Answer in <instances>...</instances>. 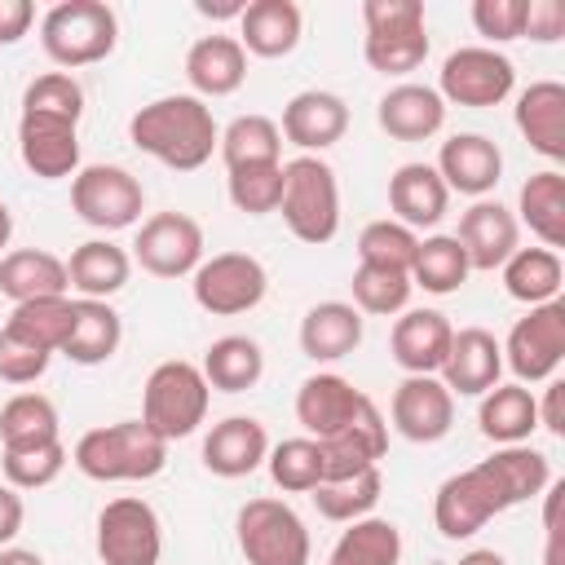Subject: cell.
Returning a JSON list of instances; mask_svg holds the SVG:
<instances>
[{
    "label": "cell",
    "instance_id": "1",
    "mask_svg": "<svg viewBox=\"0 0 565 565\" xmlns=\"http://www.w3.org/2000/svg\"><path fill=\"white\" fill-rule=\"evenodd\" d=\"M552 481V463L543 450H534L530 441L521 446H499L490 459L446 477L433 494V525L446 539H472L490 516L530 503L547 490Z\"/></svg>",
    "mask_w": 565,
    "mask_h": 565
},
{
    "label": "cell",
    "instance_id": "2",
    "mask_svg": "<svg viewBox=\"0 0 565 565\" xmlns=\"http://www.w3.org/2000/svg\"><path fill=\"white\" fill-rule=\"evenodd\" d=\"M128 141L159 159L163 168L172 172H199L216 141H221V128L212 119V106L194 93H172V97H154L146 102L132 119H128Z\"/></svg>",
    "mask_w": 565,
    "mask_h": 565
},
{
    "label": "cell",
    "instance_id": "3",
    "mask_svg": "<svg viewBox=\"0 0 565 565\" xmlns=\"http://www.w3.org/2000/svg\"><path fill=\"white\" fill-rule=\"evenodd\" d=\"M71 463L88 481H150L168 463V441L154 437L141 419H119L106 428H88L75 441Z\"/></svg>",
    "mask_w": 565,
    "mask_h": 565
},
{
    "label": "cell",
    "instance_id": "4",
    "mask_svg": "<svg viewBox=\"0 0 565 565\" xmlns=\"http://www.w3.org/2000/svg\"><path fill=\"white\" fill-rule=\"evenodd\" d=\"M115 44H119V18L102 0H62L40 18V49L62 71L106 62Z\"/></svg>",
    "mask_w": 565,
    "mask_h": 565
},
{
    "label": "cell",
    "instance_id": "5",
    "mask_svg": "<svg viewBox=\"0 0 565 565\" xmlns=\"http://www.w3.org/2000/svg\"><path fill=\"white\" fill-rule=\"evenodd\" d=\"M287 230L309 243L322 247L335 238L340 230V181L335 168L322 154H296L282 163V203H278Z\"/></svg>",
    "mask_w": 565,
    "mask_h": 565
},
{
    "label": "cell",
    "instance_id": "6",
    "mask_svg": "<svg viewBox=\"0 0 565 565\" xmlns=\"http://www.w3.org/2000/svg\"><path fill=\"white\" fill-rule=\"evenodd\" d=\"M207 402H212V388L203 371L185 358H168L146 375L141 424L163 441H181L207 419Z\"/></svg>",
    "mask_w": 565,
    "mask_h": 565
},
{
    "label": "cell",
    "instance_id": "7",
    "mask_svg": "<svg viewBox=\"0 0 565 565\" xmlns=\"http://www.w3.org/2000/svg\"><path fill=\"white\" fill-rule=\"evenodd\" d=\"M362 57L380 75H411L428 57V26L419 0H362Z\"/></svg>",
    "mask_w": 565,
    "mask_h": 565
},
{
    "label": "cell",
    "instance_id": "8",
    "mask_svg": "<svg viewBox=\"0 0 565 565\" xmlns=\"http://www.w3.org/2000/svg\"><path fill=\"white\" fill-rule=\"evenodd\" d=\"M238 552L247 565H309V530L300 512L282 499H247L234 516Z\"/></svg>",
    "mask_w": 565,
    "mask_h": 565
},
{
    "label": "cell",
    "instance_id": "9",
    "mask_svg": "<svg viewBox=\"0 0 565 565\" xmlns=\"http://www.w3.org/2000/svg\"><path fill=\"white\" fill-rule=\"evenodd\" d=\"M71 207L84 225H93L102 234H115V230H132L141 221L146 190L119 163H88L71 177Z\"/></svg>",
    "mask_w": 565,
    "mask_h": 565
},
{
    "label": "cell",
    "instance_id": "10",
    "mask_svg": "<svg viewBox=\"0 0 565 565\" xmlns=\"http://www.w3.org/2000/svg\"><path fill=\"white\" fill-rule=\"evenodd\" d=\"M516 88V66L508 53L490 49V44H468V49H455L446 62H441V75H437V93L446 106H472V110H486V106H499L508 102Z\"/></svg>",
    "mask_w": 565,
    "mask_h": 565
},
{
    "label": "cell",
    "instance_id": "11",
    "mask_svg": "<svg viewBox=\"0 0 565 565\" xmlns=\"http://www.w3.org/2000/svg\"><path fill=\"white\" fill-rule=\"evenodd\" d=\"M190 291H194V305L203 313L234 318V313H247L265 300L269 274L252 252H216L190 274Z\"/></svg>",
    "mask_w": 565,
    "mask_h": 565
},
{
    "label": "cell",
    "instance_id": "12",
    "mask_svg": "<svg viewBox=\"0 0 565 565\" xmlns=\"http://www.w3.org/2000/svg\"><path fill=\"white\" fill-rule=\"evenodd\" d=\"M503 349V366H512L516 384H547L565 362V300L534 305L512 322Z\"/></svg>",
    "mask_w": 565,
    "mask_h": 565
},
{
    "label": "cell",
    "instance_id": "13",
    "mask_svg": "<svg viewBox=\"0 0 565 565\" xmlns=\"http://www.w3.org/2000/svg\"><path fill=\"white\" fill-rule=\"evenodd\" d=\"M97 556L102 565H159L163 556L159 512L137 494L110 499L97 512Z\"/></svg>",
    "mask_w": 565,
    "mask_h": 565
},
{
    "label": "cell",
    "instance_id": "14",
    "mask_svg": "<svg viewBox=\"0 0 565 565\" xmlns=\"http://www.w3.org/2000/svg\"><path fill=\"white\" fill-rule=\"evenodd\" d=\"M132 260L154 278H185L203 265V225L185 212H154L132 238Z\"/></svg>",
    "mask_w": 565,
    "mask_h": 565
},
{
    "label": "cell",
    "instance_id": "15",
    "mask_svg": "<svg viewBox=\"0 0 565 565\" xmlns=\"http://www.w3.org/2000/svg\"><path fill=\"white\" fill-rule=\"evenodd\" d=\"M388 419L406 441L433 446L455 428V397L437 375H406L393 388Z\"/></svg>",
    "mask_w": 565,
    "mask_h": 565
},
{
    "label": "cell",
    "instance_id": "16",
    "mask_svg": "<svg viewBox=\"0 0 565 565\" xmlns=\"http://www.w3.org/2000/svg\"><path fill=\"white\" fill-rule=\"evenodd\" d=\"M388 450V424L380 415V406L366 397V406L353 415V424H344L331 437H318V455H322V481L335 477H353L366 468H380Z\"/></svg>",
    "mask_w": 565,
    "mask_h": 565
},
{
    "label": "cell",
    "instance_id": "17",
    "mask_svg": "<svg viewBox=\"0 0 565 565\" xmlns=\"http://www.w3.org/2000/svg\"><path fill=\"white\" fill-rule=\"evenodd\" d=\"M18 154L22 168L40 181H62L79 172V124L53 115H22L18 119Z\"/></svg>",
    "mask_w": 565,
    "mask_h": 565
},
{
    "label": "cell",
    "instance_id": "18",
    "mask_svg": "<svg viewBox=\"0 0 565 565\" xmlns=\"http://www.w3.org/2000/svg\"><path fill=\"white\" fill-rule=\"evenodd\" d=\"M503 375V349L486 327H459L450 335V353L437 371V380L450 388V397H481Z\"/></svg>",
    "mask_w": 565,
    "mask_h": 565
},
{
    "label": "cell",
    "instance_id": "19",
    "mask_svg": "<svg viewBox=\"0 0 565 565\" xmlns=\"http://www.w3.org/2000/svg\"><path fill=\"white\" fill-rule=\"evenodd\" d=\"M437 177L446 190H459L468 199H486L503 177V150L481 132H455L437 150Z\"/></svg>",
    "mask_w": 565,
    "mask_h": 565
},
{
    "label": "cell",
    "instance_id": "20",
    "mask_svg": "<svg viewBox=\"0 0 565 565\" xmlns=\"http://www.w3.org/2000/svg\"><path fill=\"white\" fill-rule=\"evenodd\" d=\"M450 318L441 309H402L388 331V353L406 375H437L450 353Z\"/></svg>",
    "mask_w": 565,
    "mask_h": 565
},
{
    "label": "cell",
    "instance_id": "21",
    "mask_svg": "<svg viewBox=\"0 0 565 565\" xmlns=\"http://www.w3.org/2000/svg\"><path fill=\"white\" fill-rule=\"evenodd\" d=\"M265 455H269V433L252 415H225L203 437V468L225 481L252 477L265 463Z\"/></svg>",
    "mask_w": 565,
    "mask_h": 565
},
{
    "label": "cell",
    "instance_id": "22",
    "mask_svg": "<svg viewBox=\"0 0 565 565\" xmlns=\"http://www.w3.org/2000/svg\"><path fill=\"white\" fill-rule=\"evenodd\" d=\"M349 128V106L340 93H327V88H305L296 93L287 106H282V124L278 132L300 146L305 154H322L327 146H335Z\"/></svg>",
    "mask_w": 565,
    "mask_h": 565
},
{
    "label": "cell",
    "instance_id": "23",
    "mask_svg": "<svg viewBox=\"0 0 565 565\" xmlns=\"http://www.w3.org/2000/svg\"><path fill=\"white\" fill-rule=\"evenodd\" d=\"M455 238H459L468 265L481 269V274H490V269H499L516 252L521 225H516V216L499 199H472V207L459 216Z\"/></svg>",
    "mask_w": 565,
    "mask_h": 565
},
{
    "label": "cell",
    "instance_id": "24",
    "mask_svg": "<svg viewBox=\"0 0 565 565\" xmlns=\"http://www.w3.org/2000/svg\"><path fill=\"white\" fill-rule=\"evenodd\" d=\"M366 406V393L362 388H353L344 375H335V371H318V375H309V380H300V388H296V419H300V428L318 441V437H331V433H340L344 424H353V415Z\"/></svg>",
    "mask_w": 565,
    "mask_h": 565
},
{
    "label": "cell",
    "instance_id": "25",
    "mask_svg": "<svg viewBox=\"0 0 565 565\" xmlns=\"http://www.w3.org/2000/svg\"><path fill=\"white\" fill-rule=\"evenodd\" d=\"M375 124L393 141H428L446 124V102L433 84H393L375 106Z\"/></svg>",
    "mask_w": 565,
    "mask_h": 565
},
{
    "label": "cell",
    "instance_id": "26",
    "mask_svg": "<svg viewBox=\"0 0 565 565\" xmlns=\"http://www.w3.org/2000/svg\"><path fill=\"white\" fill-rule=\"evenodd\" d=\"M516 132L539 150L543 159L561 163L565 159V84L556 79H534L530 88L516 93Z\"/></svg>",
    "mask_w": 565,
    "mask_h": 565
},
{
    "label": "cell",
    "instance_id": "27",
    "mask_svg": "<svg viewBox=\"0 0 565 565\" xmlns=\"http://www.w3.org/2000/svg\"><path fill=\"white\" fill-rule=\"evenodd\" d=\"M388 207H393V221H402L406 230H433L446 207H450V190L446 181L437 177L433 163H402L393 177H388Z\"/></svg>",
    "mask_w": 565,
    "mask_h": 565
},
{
    "label": "cell",
    "instance_id": "28",
    "mask_svg": "<svg viewBox=\"0 0 565 565\" xmlns=\"http://www.w3.org/2000/svg\"><path fill=\"white\" fill-rule=\"evenodd\" d=\"M185 79L194 97H230L247 79V53L234 35H199L185 49Z\"/></svg>",
    "mask_w": 565,
    "mask_h": 565
},
{
    "label": "cell",
    "instance_id": "29",
    "mask_svg": "<svg viewBox=\"0 0 565 565\" xmlns=\"http://www.w3.org/2000/svg\"><path fill=\"white\" fill-rule=\"evenodd\" d=\"M305 18L296 0H252L238 18V44L252 57H287L300 44Z\"/></svg>",
    "mask_w": 565,
    "mask_h": 565
},
{
    "label": "cell",
    "instance_id": "30",
    "mask_svg": "<svg viewBox=\"0 0 565 565\" xmlns=\"http://www.w3.org/2000/svg\"><path fill=\"white\" fill-rule=\"evenodd\" d=\"M362 344V313L344 300H322L300 318V353L313 362H340Z\"/></svg>",
    "mask_w": 565,
    "mask_h": 565
},
{
    "label": "cell",
    "instance_id": "31",
    "mask_svg": "<svg viewBox=\"0 0 565 565\" xmlns=\"http://www.w3.org/2000/svg\"><path fill=\"white\" fill-rule=\"evenodd\" d=\"M128 274H132V256L110 238H88L66 260V278L84 300H110L115 291L128 287Z\"/></svg>",
    "mask_w": 565,
    "mask_h": 565
},
{
    "label": "cell",
    "instance_id": "32",
    "mask_svg": "<svg viewBox=\"0 0 565 565\" xmlns=\"http://www.w3.org/2000/svg\"><path fill=\"white\" fill-rule=\"evenodd\" d=\"M124 340V322L115 313L110 300H75V318H71V335L62 344V358H71L75 366H102L119 353Z\"/></svg>",
    "mask_w": 565,
    "mask_h": 565
},
{
    "label": "cell",
    "instance_id": "33",
    "mask_svg": "<svg viewBox=\"0 0 565 565\" xmlns=\"http://www.w3.org/2000/svg\"><path fill=\"white\" fill-rule=\"evenodd\" d=\"M539 397L525 384H494L490 393H481L477 406V428L486 441L494 446H521L530 441V433L539 428Z\"/></svg>",
    "mask_w": 565,
    "mask_h": 565
},
{
    "label": "cell",
    "instance_id": "34",
    "mask_svg": "<svg viewBox=\"0 0 565 565\" xmlns=\"http://www.w3.org/2000/svg\"><path fill=\"white\" fill-rule=\"evenodd\" d=\"M66 291H71L66 260H57L53 252L18 247V252L0 256V296H9L13 305L44 300V296H66Z\"/></svg>",
    "mask_w": 565,
    "mask_h": 565
},
{
    "label": "cell",
    "instance_id": "35",
    "mask_svg": "<svg viewBox=\"0 0 565 565\" xmlns=\"http://www.w3.org/2000/svg\"><path fill=\"white\" fill-rule=\"evenodd\" d=\"M503 291L521 305H547V300H561V287H565V265H561V252L552 247H516L503 265Z\"/></svg>",
    "mask_w": 565,
    "mask_h": 565
},
{
    "label": "cell",
    "instance_id": "36",
    "mask_svg": "<svg viewBox=\"0 0 565 565\" xmlns=\"http://www.w3.org/2000/svg\"><path fill=\"white\" fill-rule=\"evenodd\" d=\"M516 212L521 221L530 225V234L543 243V247H565V177L556 168H543L534 172L521 194H516ZM516 221V225H521Z\"/></svg>",
    "mask_w": 565,
    "mask_h": 565
},
{
    "label": "cell",
    "instance_id": "37",
    "mask_svg": "<svg viewBox=\"0 0 565 565\" xmlns=\"http://www.w3.org/2000/svg\"><path fill=\"white\" fill-rule=\"evenodd\" d=\"M203 380L207 388H221V393H247L260 384L265 375V353L252 335H221L207 344L203 353Z\"/></svg>",
    "mask_w": 565,
    "mask_h": 565
},
{
    "label": "cell",
    "instance_id": "38",
    "mask_svg": "<svg viewBox=\"0 0 565 565\" xmlns=\"http://www.w3.org/2000/svg\"><path fill=\"white\" fill-rule=\"evenodd\" d=\"M225 172L234 168H260V163H282V132L269 115H238L221 128L216 141Z\"/></svg>",
    "mask_w": 565,
    "mask_h": 565
},
{
    "label": "cell",
    "instance_id": "39",
    "mask_svg": "<svg viewBox=\"0 0 565 565\" xmlns=\"http://www.w3.org/2000/svg\"><path fill=\"white\" fill-rule=\"evenodd\" d=\"M402 561V530L388 516L349 521L327 556V565H397Z\"/></svg>",
    "mask_w": 565,
    "mask_h": 565
},
{
    "label": "cell",
    "instance_id": "40",
    "mask_svg": "<svg viewBox=\"0 0 565 565\" xmlns=\"http://www.w3.org/2000/svg\"><path fill=\"white\" fill-rule=\"evenodd\" d=\"M472 265L459 247L455 234H428L419 238L415 247V260H411V287H424L428 296H450L468 282Z\"/></svg>",
    "mask_w": 565,
    "mask_h": 565
},
{
    "label": "cell",
    "instance_id": "41",
    "mask_svg": "<svg viewBox=\"0 0 565 565\" xmlns=\"http://www.w3.org/2000/svg\"><path fill=\"white\" fill-rule=\"evenodd\" d=\"M380 494H384L380 468H366V472H353V477H335V481H318V486L309 490L313 508H318L327 521H335V525H349V521L371 516L375 503H380Z\"/></svg>",
    "mask_w": 565,
    "mask_h": 565
},
{
    "label": "cell",
    "instance_id": "42",
    "mask_svg": "<svg viewBox=\"0 0 565 565\" xmlns=\"http://www.w3.org/2000/svg\"><path fill=\"white\" fill-rule=\"evenodd\" d=\"M57 406L44 393H13L0 406V450L9 446H35V441H57Z\"/></svg>",
    "mask_w": 565,
    "mask_h": 565
},
{
    "label": "cell",
    "instance_id": "43",
    "mask_svg": "<svg viewBox=\"0 0 565 565\" xmlns=\"http://www.w3.org/2000/svg\"><path fill=\"white\" fill-rule=\"evenodd\" d=\"M71 318H75V300L71 296H44V300H26V305H13L9 313V331L49 349V353H62L66 335H71Z\"/></svg>",
    "mask_w": 565,
    "mask_h": 565
},
{
    "label": "cell",
    "instance_id": "44",
    "mask_svg": "<svg viewBox=\"0 0 565 565\" xmlns=\"http://www.w3.org/2000/svg\"><path fill=\"white\" fill-rule=\"evenodd\" d=\"M353 309L371 318H393L411 305V274L402 269H380V265H358L353 269Z\"/></svg>",
    "mask_w": 565,
    "mask_h": 565
},
{
    "label": "cell",
    "instance_id": "45",
    "mask_svg": "<svg viewBox=\"0 0 565 565\" xmlns=\"http://www.w3.org/2000/svg\"><path fill=\"white\" fill-rule=\"evenodd\" d=\"M0 468H4V481L13 490H44L62 477L66 446H62V437L57 441H35V446H9V450H0Z\"/></svg>",
    "mask_w": 565,
    "mask_h": 565
},
{
    "label": "cell",
    "instance_id": "46",
    "mask_svg": "<svg viewBox=\"0 0 565 565\" xmlns=\"http://www.w3.org/2000/svg\"><path fill=\"white\" fill-rule=\"evenodd\" d=\"M265 463H269L274 486L287 494H309L322 481V455H318L313 437H287V441L269 446Z\"/></svg>",
    "mask_w": 565,
    "mask_h": 565
},
{
    "label": "cell",
    "instance_id": "47",
    "mask_svg": "<svg viewBox=\"0 0 565 565\" xmlns=\"http://www.w3.org/2000/svg\"><path fill=\"white\" fill-rule=\"evenodd\" d=\"M415 247H419V234L406 230L402 221L384 216V221H371V225L358 234V265H380V269H402V274H411Z\"/></svg>",
    "mask_w": 565,
    "mask_h": 565
},
{
    "label": "cell",
    "instance_id": "48",
    "mask_svg": "<svg viewBox=\"0 0 565 565\" xmlns=\"http://www.w3.org/2000/svg\"><path fill=\"white\" fill-rule=\"evenodd\" d=\"M22 115H53V119H71L79 124L84 115V88L71 71H44L26 84L22 93Z\"/></svg>",
    "mask_w": 565,
    "mask_h": 565
},
{
    "label": "cell",
    "instance_id": "49",
    "mask_svg": "<svg viewBox=\"0 0 565 565\" xmlns=\"http://www.w3.org/2000/svg\"><path fill=\"white\" fill-rule=\"evenodd\" d=\"M230 203L247 216H269L282 203V163H260V168H234L230 181Z\"/></svg>",
    "mask_w": 565,
    "mask_h": 565
},
{
    "label": "cell",
    "instance_id": "50",
    "mask_svg": "<svg viewBox=\"0 0 565 565\" xmlns=\"http://www.w3.org/2000/svg\"><path fill=\"white\" fill-rule=\"evenodd\" d=\"M49 362H53L49 349H40V344L13 335L9 327H0V380L4 384H35L49 371Z\"/></svg>",
    "mask_w": 565,
    "mask_h": 565
},
{
    "label": "cell",
    "instance_id": "51",
    "mask_svg": "<svg viewBox=\"0 0 565 565\" xmlns=\"http://www.w3.org/2000/svg\"><path fill=\"white\" fill-rule=\"evenodd\" d=\"M472 26L477 35L494 44H508V40H521V26H525V0H472Z\"/></svg>",
    "mask_w": 565,
    "mask_h": 565
},
{
    "label": "cell",
    "instance_id": "52",
    "mask_svg": "<svg viewBox=\"0 0 565 565\" xmlns=\"http://www.w3.org/2000/svg\"><path fill=\"white\" fill-rule=\"evenodd\" d=\"M561 35H565V4H561V0H525V26H521V40L556 44Z\"/></svg>",
    "mask_w": 565,
    "mask_h": 565
},
{
    "label": "cell",
    "instance_id": "53",
    "mask_svg": "<svg viewBox=\"0 0 565 565\" xmlns=\"http://www.w3.org/2000/svg\"><path fill=\"white\" fill-rule=\"evenodd\" d=\"M35 22L31 0H0V44H18Z\"/></svg>",
    "mask_w": 565,
    "mask_h": 565
},
{
    "label": "cell",
    "instance_id": "54",
    "mask_svg": "<svg viewBox=\"0 0 565 565\" xmlns=\"http://www.w3.org/2000/svg\"><path fill=\"white\" fill-rule=\"evenodd\" d=\"M22 521H26L22 494H18L9 481H0V547H9V543L22 534Z\"/></svg>",
    "mask_w": 565,
    "mask_h": 565
},
{
    "label": "cell",
    "instance_id": "55",
    "mask_svg": "<svg viewBox=\"0 0 565 565\" xmlns=\"http://www.w3.org/2000/svg\"><path fill=\"white\" fill-rule=\"evenodd\" d=\"M561 393H565V384L552 375V380H547V388H543V402H534V406H539V424H543L552 437H565V419H561Z\"/></svg>",
    "mask_w": 565,
    "mask_h": 565
},
{
    "label": "cell",
    "instance_id": "56",
    "mask_svg": "<svg viewBox=\"0 0 565 565\" xmlns=\"http://www.w3.org/2000/svg\"><path fill=\"white\" fill-rule=\"evenodd\" d=\"M194 9H199L203 18H212V22H221V18H243L247 0H230V4H212V0H199Z\"/></svg>",
    "mask_w": 565,
    "mask_h": 565
},
{
    "label": "cell",
    "instance_id": "57",
    "mask_svg": "<svg viewBox=\"0 0 565 565\" xmlns=\"http://www.w3.org/2000/svg\"><path fill=\"white\" fill-rule=\"evenodd\" d=\"M0 565H44V556L40 552H31V547H0Z\"/></svg>",
    "mask_w": 565,
    "mask_h": 565
},
{
    "label": "cell",
    "instance_id": "58",
    "mask_svg": "<svg viewBox=\"0 0 565 565\" xmlns=\"http://www.w3.org/2000/svg\"><path fill=\"white\" fill-rule=\"evenodd\" d=\"M459 565H508V556L494 552V547H472V552L459 556Z\"/></svg>",
    "mask_w": 565,
    "mask_h": 565
},
{
    "label": "cell",
    "instance_id": "59",
    "mask_svg": "<svg viewBox=\"0 0 565 565\" xmlns=\"http://www.w3.org/2000/svg\"><path fill=\"white\" fill-rule=\"evenodd\" d=\"M9 238H13V216H9V207L0 203V247H9Z\"/></svg>",
    "mask_w": 565,
    "mask_h": 565
}]
</instances>
